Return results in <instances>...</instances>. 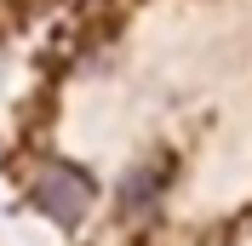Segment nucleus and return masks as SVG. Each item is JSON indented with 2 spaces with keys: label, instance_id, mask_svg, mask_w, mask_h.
Returning <instances> with one entry per match:
<instances>
[{
  "label": "nucleus",
  "instance_id": "f257e3e1",
  "mask_svg": "<svg viewBox=\"0 0 252 246\" xmlns=\"http://www.w3.org/2000/svg\"><path fill=\"white\" fill-rule=\"evenodd\" d=\"M92 200H97V184H92V172L75 166V160H58L52 154L29 178V206L46 223H58V229H80L86 212H92Z\"/></svg>",
  "mask_w": 252,
  "mask_h": 246
},
{
  "label": "nucleus",
  "instance_id": "f03ea898",
  "mask_svg": "<svg viewBox=\"0 0 252 246\" xmlns=\"http://www.w3.org/2000/svg\"><path fill=\"white\" fill-rule=\"evenodd\" d=\"M178 178V160L172 154H143L132 166L121 172V184H115V206H121L126 223H155L160 206H166V189Z\"/></svg>",
  "mask_w": 252,
  "mask_h": 246
},
{
  "label": "nucleus",
  "instance_id": "7ed1b4c3",
  "mask_svg": "<svg viewBox=\"0 0 252 246\" xmlns=\"http://www.w3.org/2000/svg\"><path fill=\"white\" fill-rule=\"evenodd\" d=\"M80 69H86V75H103V69H109V52H86Z\"/></svg>",
  "mask_w": 252,
  "mask_h": 246
}]
</instances>
